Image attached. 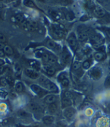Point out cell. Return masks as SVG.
Here are the masks:
<instances>
[{
	"instance_id": "cell-9",
	"label": "cell",
	"mask_w": 110,
	"mask_h": 127,
	"mask_svg": "<svg viewBox=\"0 0 110 127\" xmlns=\"http://www.w3.org/2000/svg\"><path fill=\"white\" fill-rule=\"evenodd\" d=\"M24 74L31 79H37L40 77V75L37 71L33 68H26L24 70Z\"/></svg>"
},
{
	"instance_id": "cell-30",
	"label": "cell",
	"mask_w": 110,
	"mask_h": 127,
	"mask_svg": "<svg viewBox=\"0 0 110 127\" xmlns=\"http://www.w3.org/2000/svg\"><path fill=\"white\" fill-rule=\"evenodd\" d=\"M90 66H91V63L89 60H85L82 63V68L84 69V70H87V69H89L90 68Z\"/></svg>"
},
{
	"instance_id": "cell-32",
	"label": "cell",
	"mask_w": 110,
	"mask_h": 127,
	"mask_svg": "<svg viewBox=\"0 0 110 127\" xmlns=\"http://www.w3.org/2000/svg\"><path fill=\"white\" fill-rule=\"evenodd\" d=\"M57 110V105L56 103H52V104H49V110L51 112V113H55Z\"/></svg>"
},
{
	"instance_id": "cell-29",
	"label": "cell",
	"mask_w": 110,
	"mask_h": 127,
	"mask_svg": "<svg viewBox=\"0 0 110 127\" xmlns=\"http://www.w3.org/2000/svg\"><path fill=\"white\" fill-rule=\"evenodd\" d=\"M59 82L62 84V85L63 87H65V88L68 87L69 85H70V82H69L68 77V78H64V79H62V80H61Z\"/></svg>"
},
{
	"instance_id": "cell-4",
	"label": "cell",
	"mask_w": 110,
	"mask_h": 127,
	"mask_svg": "<svg viewBox=\"0 0 110 127\" xmlns=\"http://www.w3.org/2000/svg\"><path fill=\"white\" fill-rule=\"evenodd\" d=\"M30 89L34 91L36 95H37L39 97H44L47 94L46 90L43 89L41 86L36 85V84H32L30 85Z\"/></svg>"
},
{
	"instance_id": "cell-1",
	"label": "cell",
	"mask_w": 110,
	"mask_h": 127,
	"mask_svg": "<svg viewBox=\"0 0 110 127\" xmlns=\"http://www.w3.org/2000/svg\"><path fill=\"white\" fill-rule=\"evenodd\" d=\"M39 82L43 87H44L49 91L56 92V93L59 92V88L57 85L45 76H40L39 78Z\"/></svg>"
},
{
	"instance_id": "cell-14",
	"label": "cell",
	"mask_w": 110,
	"mask_h": 127,
	"mask_svg": "<svg viewBox=\"0 0 110 127\" xmlns=\"http://www.w3.org/2000/svg\"><path fill=\"white\" fill-rule=\"evenodd\" d=\"M43 70L45 71L49 76H52L55 75V73H56V70H55V68L49 65V64H45L43 66Z\"/></svg>"
},
{
	"instance_id": "cell-38",
	"label": "cell",
	"mask_w": 110,
	"mask_h": 127,
	"mask_svg": "<svg viewBox=\"0 0 110 127\" xmlns=\"http://www.w3.org/2000/svg\"><path fill=\"white\" fill-rule=\"evenodd\" d=\"M0 85H1L2 86L5 87V86H7L8 85V82H7V79L4 77H2L0 78Z\"/></svg>"
},
{
	"instance_id": "cell-48",
	"label": "cell",
	"mask_w": 110,
	"mask_h": 127,
	"mask_svg": "<svg viewBox=\"0 0 110 127\" xmlns=\"http://www.w3.org/2000/svg\"><path fill=\"white\" fill-rule=\"evenodd\" d=\"M108 50H109V52L110 53V44L109 45V47H108Z\"/></svg>"
},
{
	"instance_id": "cell-21",
	"label": "cell",
	"mask_w": 110,
	"mask_h": 127,
	"mask_svg": "<svg viewBox=\"0 0 110 127\" xmlns=\"http://www.w3.org/2000/svg\"><path fill=\"white\" fill-rule=\"evenodd\" d=\"M30 66L32 67V68H33V69H34V70H36V71L39 70L40 68V65L39 62L37 61V60H31L30 61Z\"/></svg>"
},
{
	"instance_id": "cell-40",
	"label": "cell",
	"mask_w": 110,
	"mask_h": 127,
	"mask_svg": "<svg viewBox=\"0 0 110 127\" xmlns=\"http://www.w3.org/2000/svg\"><path fill=\"white\" fill-rule=\"evenodd\" d=\"M7 95H8V92L5 90H4V89H0V96L5 97Z\"/></svg>"
},
{
	"instance_id": "cell-52",
	"label": "cell",
	"mask_w": 110,
	"mask_h": 127,
	"mask_svg": "<svg viewBox=\"0 0 110 127\" xmlns=\"http://www.w3.org/2000/svg\"><path fill=\"white\" fill-rule=\"evenodd\" d=\"M65 1H66V0H65Z\"/></svg>"
},
{
	"instance_id": "cell-43",
	"label": "cell",
	"mask_w": 110,
	"mask_h": 127,
	"mask_svg": "<svg viewBox=\"0 0 110 127\" xmlns=\"http://www.w3.org/2000/svg\"><path fill=\"white\" fill-rule=\"evenodd\" d=\"M105 31H106V32L107 33V35L110 37V29H106Z\"/></svg>"
},
{
	"instance_id": "cell-18",
	"label": "cell",
	"mask_w": 110,
	"mask_h": 127,
	"mask_svg": "<svg viewBox=\"0 0 110 127\" xmlns=\"http://www.w3.org/2000/svg\"><path fill=\"white\" fill-rule=\"evenodd\" d=\"M17 115H18V117L19 118H21V119H27V118L30 117V114L27 111H25L24 110H18V113H17Z\"/></svg>"
},
{
	"instance_id": "cell-45",
	"label": "cell",
	"mask_w": 110,
	"mask_h": 127,
	"mask_svg": "<svg viewBox=\"0 0 110 127\" xmlns=\"http://www.w3.org/2000/svg\"><path fill=\"white\" fill-rule=\"evenodd\" d=\"M4 64H5L4 60H2V59H0V65H3Z\"/></svg>"
},
{
	"instance_id": "cell-25",
	"label": "cell",
	"mask_w": 110,
	"mask_h": 127,
	"mask_svg": "<svg viewBox=\"0 0 110 127\" xmlns=\"http://www.w3.org/2000/svg\"><path fill=\"white\" fill-rule=\"evenodd\" d=\"M81 66H82V63H81V61L76 60L74 62V63L72 65V69L74 71H78Z\"/></svg>"
},
{
	"instance_id": "cell-33",
	"label": "cell",
	"mask_w": 110,
	"mask_h": 127,
	"mask_svg": "<svg viewBox=\"0 0 110 127\" xmlns=\"http://www.w3.org/2000/svg\"><path fill=\"white\" fill-rule=\"evenodd\" d=\"M63 97H66V98H69V99H72L73 98V95L71 91H65L63 94Z\"/></svg>"
},
{
	"instance_id": "cell-46",
	"label": "cell",
	"mask_w": 110,
	"mask_h": 127,
	"mask_svg": "<svg viewBox=\"0 0 110 127\" xmlns=\"http://www.w3.org/2000/svg\"><path fill=\"white\" fill-rule=\"evenodd\" d=\"M96 1L98 2H100V3H103L106 0H96Z\"/></svg>"
},
{
	"instance_id": "cell-15",
	"label": "cell",
	"mask_w": 110,
	"mask_h": 127,
	"mask_svg": "<svg viewBox=\"0 0 110 127\" xmlns=\"http://www.w3.org/2000/svg\"><path fill=\"white\" fill-rule=\"evenodd\" d=\"M25 17L23 14L21 13H18L16 14L14 17H12V21H14L16 23H18V24H21L24 21H25Z\"/></svg>"
},
{
	"instance_id": "cell-24",
	"label": "cell",
	"mask_w": 110,
	"mask_h": 127,
	"mask_svg": "<svg viewBox=\"0 0 110 127\" xmlns=\"http://www.w3.org/2000/svg\"><path fill=\"white\" fill-rule=\"evenodd\" d=\"M3 51L5 53V54H7L8 56H12L13 55L14 53V51H13V49L10 47L8 45H5L4 47V49H3Z\"/></svg>"
},
{
	"instance_id": "cell-10",
	"label": "cell",
	"mask_w": 110,
	"mask_h": 127,
	"mask_svg": "<svg viewBox=\"0 0 110 127\" xmlns=\"http://www.w3.org/2000/svg\"><path fill=\"white\" fill-rule=\"evenodd\" d=\"M76 113V110L73 107H66L64 111H63V114L64 116L67 118V119H71L74 117V116Z\"/></svg>"
},
{
	"instance_id": "cell-12",
	"label": "cell",
	"mask_w": 110,
	"mask_h": 127,
	"mask_svg": "<svg viewBox=\"0 0 110 127\" xmlns=\"http://www.w3.org/2000/svg\"><path fill=\"white\" fill-rule=\"evenodd\" d=\"M46 47H47L49 49H50V50H53V51H55V52H56V53L59 52L60 50H61V48H60L59 46L56 42H54V41L52 40H49L46 42Z\"/></svg>"
},
{
	"instance_id": "cell-8",
	"label": "cell",
	"mask_w": 110,
	"mask_h": 127,
	"mask_svg": "<svg viewBox=\"0 0 110 127\" xmlns=\"http://www.w3.org/2000/svg\"><path fill=\"white\" fill-rule=\"evenodd\" d=\"M103 75V71L100 67L93 68L90 71V76L94 80L100 79Z\"/></svg>"
},
{
	"instance_id": "cell-16",
	"label": "cell",
	"mask_w": 110,
	"mask_h": 127,
	"mask_svg": "<svg viewBox=\"0 0 110 127\" xmlns=\"http://www.w3.org/2000/svg\"><path fill=\"white\" fill-rule=\"evenodd\" d=\"M73 103V100L72 99H69V98H66V97H62V106L63 108H66V107H69L72 105Z\"/></svg>"
},
{
	"instance_id": "cell-13",
	"label": "cell",
	"mask_w": 110,
	"mask_h": 127,
	"mask_svg": "<svg viewBox=\"0 0 110 127\" xmlns=\"http://www.w3.org/2000/svg\"><path fill=\"white\" fill-rule=\"evenodd\" d=\"M93 11L94 15H95L96 17H97V18H103V17H104V16L106 15V11H105L103 8H100V7H98V6L94 7Z\"/></svg>"
},
{
	"instance_id": "cell-26",
	"label": "cell",
	"mask_w": 110,
	"mask_h": 127,
	"mask_svg": "<svg viewBox=\"0 0 110 127\" xmlns=\"http://www.w3.org/2000/svg\"><path fill=\"white\" fill-rule=\"evenodd\" d=\"M65 17L68 21H72L75 18V16L73 14V12L72 11H66V12L65 13Z\"/></svg>"
},
{
	"instance_id": "cell-34",
	"label": "cell",
	"mask_w": 110,
	"mask_h": 127,
	"mask_svg": "<svg viewBox=\"0 0 110 127\" xmlns=\"http://www.w3.org/2000/svg\"><path fill=\"white\" fill-rule=\"evenodd\" d=\"M24 5L30 8H36L35 4L33 2V1H31V0H26L24 2Z\"/></svg>"
},
{
	"instance_id": "cell-20",
	"label": "cell",
	"mask_w": 110,
	"mask_h": 127,
	"mask_svg": "<svg viewBox=\"0 0 110 127\" xmlns=\"http://www.w3.org/2000/svg\"><path fill=\"white\" fill-rule=\"evenodd\" d=\"M93 57H94L95 60H96V61H101V60H104L106 58V55L103 52H97V53H96L94 54Z\"/></svg>"
},
{
	"instance_id": "cell-49",
	"label": "cell",
	"mask_w": 110,
	"mask_h": 127,
	"mask_svg": "<svg viewBox=\"0 0 110 127\" xmlns=\"http://www.w3.org/2000/svg\"><path fill=\"white\" fill-rule=\"evenodd\" d=\"M18 127H28V126H21V125H19Z\"/></svg>"
},
{
	"instance_id": "cell-50",
	"label": "cell",
	"mask_w": 110,
	"mask_h": 127,
	"mask_svg": "<svg viewBox=\"0 0 110 127\" xmlns=\"http://www.w3.org/2000/svg\"><path fill=\"white\" fill-rule=\"evenodd\" d=\"M109 67H110V60H109Z\"/></svg>"
},
{
	"instance_id": "cell-17",
	"label": "cell",
	"mask_w": 110,
	"mask_h": 127,
	"mask_svg": "<svg viewBox=\"0 0 110 127\" xmlns=\"http://www.w3.org/2000/svg\"><path fill=\"white\" fill-rule=\"evenodd\" d=\"M49 15L56 21H58L61 18V14L58 11L56 10H49Z\"/></svg>"
},
{
	"instance_id": "cell-2",
	"label": "cell",
	"mask_w": 110,
	"mask_h": 127,
	"mask_svg": "<svg viewBox=\"0 0 110 127\" xmlns=\"http://www.w3.org/2000/svg\"><path fill=\"white\" fill-rule=\"evenodd\" d=\"M78 39L81 41L86 40L90 35V29L84 25H80L78 27Z\"/></svg>"
},
{
	"instance_id": "cell-41",
	"label": "cell",
	"mask_w": 110,
	"mask_h": 127,
	"mask_svg": "<svg viewBox=\"0 0 110 127\" xmlns=\"http://www.w3.org/2000/svg\"><path fill=\"white\" fill-rule=\"evenodd\" d=\"M5 68L3 65H0V75L4 73L5 72Z\"/></svg>"
},
{
	"instance_id": "cell-35",
	"label": "cell",
	"mask_w": 110,
	"mask_h": 127,
	"mask_svg": "<svg viewBox=\"0 0 110 127\" xmlns=\"http://www.w3.org/2000/svg\"><path fill=\"white\" fill-rule=\"evenodd\" d=\"M30 106V108L32 109V110H33V111H34V112H37V111L40 110V108H39L38 105H37V104H36V103H34V102H31Z\"/></svg>"
},
{
	"instance_id": "cell-11",
	"label": "cell",
	"mask_w": 110,
	"mask_h": 127,
	"mask_svg": "<svg viewBox=\"0 0 110 127\" xmlns=\"http://www.w3.org/2000/svg\"><path fill=\"white\" fill-rule=\"evenodd\" d=\"M58 100V96L54 94H51V95H48L45 97L43 101L45 103H47V104H52V103H56Z\"/></svg>"
},
{
	"instance_id": "cell-5",
	"label": "cell",
	"mask_w": 110,
	"mask_h": 127,
	"mask_svg": "<svg viewBox=\"0 0 110 127\" xmlns=\"http://www.w3.org/2000/svg\"><path fill=\"white\" fill-rule=\"evenodd\" d=\"M62 61L65 64H68L71 60V54L70 51L66 48V47H64L62 50Z\"/></svg>"
},
{
	"instance_id": "cell-42",
	"label": "cell",
	"mask_w": 110,
	"mask_h": 127,
	"mask_svg": "<svg viewBox=\"0 0 110 127\" xmlns=\"http://www.w3.org/2000/svg\"><path fill=\"white\" fill-rule=\"evenodd\" d=\"M5 56V53L3 51V50H0V57L1 58H2V57Z\"/></svg>"
},
{
	"instance_id": "cell-23",
	"label": "cell",
	"mask_w": 110,
	"mask_h": 127,
	"mask_svg": "<svg viewBox=\"0 0 110 127\" xmlns=\"http://www.w3.org/2000/svg\"><path fill=\"white\" fill-rule=\"evenodd\" d=\"M57 57L55 56L52 53H49V60H48V63L49 64H55L57 63Z\"/></svg>"
},
{
	"instance_id": "cell-47",
	"label": "cell",
	"mask_w": 110,
	"mask_h": 127,
	"mask_svg": "<svg viewBox=\"0 0 110 127\" xmlns=\"http://www.w3.org/2000/svg\"><path fill=\"white\" fill-rule=\"evenodd\" d=\"M37 1L40 2H46V0H37Z\"/></svg>"
},
{
	"instance_id": "cell-37",
	"label": "cell",
	"mask_w": 110,
	"mask_h": 127,
	"mask_svg": "<svg viewBox=\"0 0 110 127\" xmlns=\"http://www.w3.org/2000/svg\"><path fill=\"white\" fill-rule=\"evenodd\" d=\"M68 74L66 73L65 72H61L59 75V76H58V80H59V82H60L61 80H62V79H64V78H68Z\"/></svg>"
},
{
	"instance_id": "cell-19",
	"label": "cell",
	"mask_w": 110,
	"mask_h": 127,
	"mask_svg": "<svg viewBox=\"0 0 110 127\" xmlns=\"http://www.w3.org/2000/svg\"><path fill=\"white\" fill-rule=\"evenodd\" d=\"M54 120H55L54 117L51 116V115H47V116H45L43 117V122L46 125L52 123Z\"/></svg>"
},
{
	"instance_id": "cell-39",
	"label": "cell",
	"mask_w": 110,
	"mask_h": 127,
	"mask_svg": "<svg viewBox=\"0 0 110 127\" xmlns=\"http://www.w3.org/2000/svg\"><path fill=\"white\" fill-rule=\"evenodd\" d=\"M6 40H7V39H6V37H5V36L4 35V34L0 33V43H4L6 42Z\"/></svg>"
},
{
	"instance_id": "cell-36",
	"label": "cell",
	"mask_w": 110,
	"mask_h": 127,
	"mask_svg": "<svg viewBox=\"0 0 110 127\" xmlns=\"http://www.w3.org/2000/svg\"><path fill=\"white\" fill-rule=\"evenodd\" d=\"M104 87L106 88H110V75L107 76L105 79L104 82Z\"/></svg>"
},
{
	"instance_id": "cell-22",
	"label": "cell",
	"mask_w": 110,
	"mask_h": 127,
	"mask_svg": "<svg viewBox=\"0 0 110 127\" xmlns=\"http://www.w3.org/2000/svg\"><path fill=\"white\" fill-rule=\"evenodd\" d=\"M24 85H23V83L22 82H17L16 83H15V91H17V92H22L24 91Z\"/></svg>"
},
{
	"instance_id": "cell-31",
	"label": "cell",
	"mask_w": 110,
	"mask_h": 127,
	"mask_svg": "<svg viewBox=\"0 0 110 127\" xmlns=\"http://www.w3.org/2000/svg\"><path fill=\"white\" fill-rule=\"evenodd\" d=\"M38 25L35 21H30V31H35L37 30Z\"/></svg>"
},
{
	"instance_id": "cell-3",
	"label": "cell",
	"mask_w": 110,
	"mask_h": 127,
	"mask_svg": "<svg viewBox=\"0 0 110 127\" xmlns=\"http://www.w3.org/2000/svg\"><path fill=\"white\" fill-rule=\"evenodd\" d=\"M90 42L94 46H101L103 43H104L105 42V40L104 38L100 35V34H97V33H94V34H92L90 36Z\"/></svg>"
},
{
	"instance_id": "cell-27",
	"label": "cell",
	"mask_w": 110,
	"mask_h": 127,
	"mask_svg": "<svg viewBox=\"0 0 110 127\" xmlns=\"http://www.w3.org/2000/svg\"><path fill=\"white\" fill-rule=\"evenodd\" d=\"M21 27L23 29L26 31H30V21L28 20H25L21 23Z\"/></svg>"
},
{
	"instance_id": "cell-51",
	"label": "cell",
	"mask_w": 110,
	"mask_h": 127,
	"mask_svg": "<svg viewBox=\"0 0 110 127\" xmlns=\"http://www.w3.org/2000/svg\"><path fill=\"white\" fill-rule=\"evenodd\" d=\"M0 17H1V10H0Z\"/></svg>"
},
{
	"instance_id": "cell-28",
	"label": "cell",
	"mask_w": 110,
	"mask_h": 127,
	"mask_svg": "<svg viewBox=\"0 0 110 127\" xmlns=\"http://www.w3.org/2000/svg\"><path fill=\"white\" fill-rule=\"evenodd\" d=\"M14 71H15V75H19L21 72V66L19 63H15V66H14Z\"/></svg>"
},
{
	"instance_id": "cell-44",
	"label": "cell",
	"mask_w": 110,
	"mask_h": 127,
	"mask_svg": "<svg viewBox=\"0 0 110 127\" xmlns=\"http://www.w3.org/2000/svg\"><path fill=\"white\" fill-rule=\"evenodd\" d=\"M4 47H5L4 43H0V50H3V49H4Z\"/></svg>"
},
{
	"instance_id": "cell-7",
	"label": "cell",
	"mask_w": 110,
	"mask_h": 127,
	"mask_svg": "<svg viewBox=\"0 0 110 127\" xmlns=\"http://www.w3.org/2000/svg\"><path fill=\"white\" fill-rule=\"evenodd\" d=\"M68 43L69 45V47L72 50H76L77 49V46H78V40H77L76 35L74 33H71L68 37Z\"/></svg>"
},
{
	"instance_id": "cell-6",
	"label": "cell",
	"mask_w": 110,
	"mask_h": 127,
	"mask_svg": "<svg viewBox=\"0 0 110 127\" xmlns=\"http://www.w3.org/2000/svg\"><path fill=\"white\" fill-rule=\"evenodd\" d=\"M52 33H53V35L57 39H61L65 35V31L63 28L58 25H52Z\"/></svg>"
}]
</instances>
